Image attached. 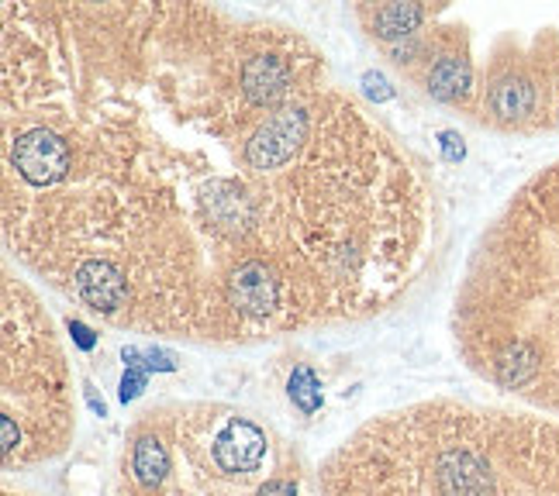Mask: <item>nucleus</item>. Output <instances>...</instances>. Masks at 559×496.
<instances>
[{
	"label": "nucleus",
	"mask_w": 559,
	"mask_h": 496,
	"mask_svg": "<svg viewBox=\"0 0 559 496\" xmlns=\"http://www.w3.org/2000/svg\"><path fill=\"white\" fill-rule=\"evenodd\" d=\"M321 496H559V421L415 404L346 438L325 462Z\"/></svg>",
	"instance_id": "nucleus-1"
},
{
	"label": "nucleus",
	"mask_w": 559,
	"mask_h": 496,
	"mask_svg": "<svg viewBox=\"0 0 559 496\" xmlns=\"http://www.w3.org/2000/svg\"><path fill=\"white\" fill-rule=\"evenodd\" d=\"M487 287L463 310L470 365L559 421V162L525 187L484 245Z\"/></svg>",
	"instance_id": "nucleus-2"
},
{
	"label": "nucleus",
	"mask_w": 559,
	"mask_h": 496,
	"mask_svg": "<svg viewBox=\"0 0 559 496\" xmlns=\"http://www.w3.org/2000/svg\"><path fill=\"white\" fill-rule=\"evenodd\" d=\"M7 307L15 304L7 300ZM15 321L4 317V465L49 459L66 448L70 438V407H66V379L63 359L45 355L49 325L38 327L35 338L25 331V314Z\"/></svg>",
	"instance_id": "nucleus-3"
},
{
	"label": "nucleus",
	"mask_w": 559,
	"mask_h": 496,
	"mask_svg": "<svg viewBox=\"0 0 559 496\" xmlns=\"http://www.w3.org/2000/svg\"><path fill=\"white\" fill-rule=\"evenodd\" d=\"M211 407H180L170 417L156 421L159 434L170 448V469L166 476L139 490V496H262V486L273 472H231L214 459L211 452Z\"/></svg>",
	"instance_id": "nucleus-4"
},
{
	"label": "nucleus",
	"mask_w": 559,
	"mask_h": 496,
	"mask_svg": "<svg viewBox=\"0 0 559 496\" xmlns=\"http://www.w3.org/2000/svg\"><path fill=\"white\" fill-rule=\"evenodd\" d=\"M7 170L28 190H53L70 176V145L45 124L25 128L7 141Z\"/></svg>",
	"instance_id": "nucleus-5"
},
{
	"label": "nucleus",
	"mask_w": 559,
	"mask_h": 496,
	"mask_svg": "<svg viewBox=\"0 0 559 496\" xmlns=\"http://www.w3.org/2000/svg\"><path fill=\"white\" fill-rule=\"evenodd\" d=\"M532 103H535V86H528L525 80L511 76V80H501V83L490 90V107L497 118H525L532 114Z\"/></svg>",
	"instance_id": "nucleus-6"
},
{
	"label": "nucleus",
	"mask_w": 559,
	"mask_h": 496,
	"mask_svg": "<svg viewBox=\"0 0 559 496\" xmlns=\"http://www.w3.org/2000/svg\"><path fill=\"white\" fill-rule=\"evenodd\" d=\"M428 90L438 101H459L470 90V63L466 59H438L428 76Z\"/></svg>",
	"instance_id": "nucleus-7"
},
{
	"label": "nucleus",
	"mask_w": 559,
	"mask_h": 496,
	"mask_svg": "<svg viewBox=\"0 0 559 496\" xmlns=\"http://www.w3.org/2000/svg\"><path fill=\"white\" fill-rule=\"evenodd\" d=\"M421 17H425V7L418 4H387L373 11V32L380 38H404L418 28Z\"/></svg>",
	"instance_id": "nucleus-8"
},
{
	"label": "nucleus",
	"mask_w": 559,
	"mask_h": 496,
	"mask_svg": "<svg viewBox=\"0 0 559 496\" xmlns=\"http://www.w3.org/2000/svg\"><path fill=\"white\" fill-rule=\"evenodd\" d=\"M290 400H294L304 413H315L318 407H321V383H318V376L308 365L294 369V376H290Z\"/></svg>",
	"instance_id": "nucleus-9"
},
{
	"label": "nucleus",
	"mask_w": 559,
	"mask_h": 496,
	"mask_svg": "<svg viewBox=\"0 0 559 496\" xmlns=\"http://www.w3.org/2000/svg\"><path fill=\"white\" fill-rule=\"evenodd\" d=\"M363 90H367V97H373V101H390L394 97V86L387 83V76L384 73H373V69L363 76Z\"/></svg>",
	"instance_id": "nucleus-10"
},
{
	"label": "nucleus",
	"mask_w": 559,
	"mask_h": 496,
	"mask_svg": "<svg viewBox=\"0 0 559 496\" xmlns=\"http://www.w3.org/2000/svg\"><path fill=\"white\" fill-rule=\"evenodd\" d=\"M438 145H442V155H446V162H463V155H466V145H463L459 131H442V135H438Z\"/></svg>",
	"instance_id": "nucleus-11"
},
{
	"label": "nucleus",
	"mask_w": 559,
	"mask_h": 496,
	"mask_svg": "<svg viewBox=\"0 0 559 496\" xmlns=\"http://www.w3.org/2000/svg\"><path fill=\"white\" fill-rule=\"evenodd\" d=\"M70 331H73V338H76V345L83 348V352H90L93 345H97V338H93V331H90L83 321H70Z\"/></svg>",
	"instance_id": "nucleus-12"
},
{
	"label": "nucleus",
	"mask_w": 559,
	"mask_h": 496,
	"mask_svg": "<svg viewBox=\"0 0 559 496\" xmlns=\"http://www.w3.org/2000/svg\"><path fill=\"white\" fill-rule=\"evenodd\" d=\"M87 400H90V407H93V413H97V417H104V413H107L104 400H97V394H93L90 386H87Z\"/></svg>",
	"instance_id": "nucleus-13"
},
{
	"label": "nucleus",
	"mask_w": 559,
	"mask_h": 496,
	"mask_svg": "<svg viewBox=\"0 0 559 496\" xmlns=\"http://www.w3.org/2000/svg\"><path fill=\"white\" fill-rule=\"evenodd\" d=\"M4 496H25V493H4Z\"/></svg>",
	"instance_id": "nucleus-14"
}]
</instances>
